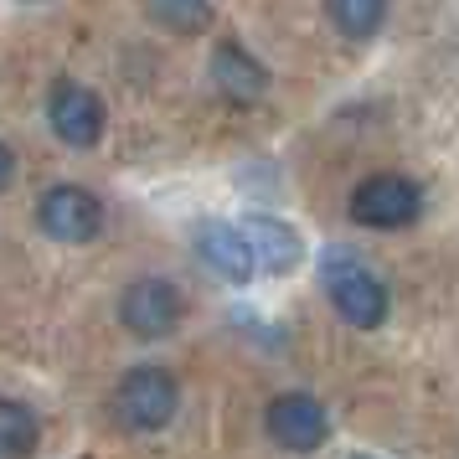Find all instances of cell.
Here are the masks:
<instances>
[{
  "mask_svg": "<svg viewBox=\"0 0 459 459\" xmlns=\"http://www.w3.org/2000/svg\"><path fill=\"white\" fill-rule=\"evenodd\" d=\"M181 408V382L166 367H129L125 382L114 387V413L134 434H160Z\"/></svg>",
  "mask_w": 459,
  "mask_h": 459,
  "instance_id": "obj_1",
  "label": "cell"
},
{
  "mask_svg": "<svg viewBox=\"0 0 459 459\" xmlns=\"http://www.w3.org/2000/svg\"><path fill=\"white\" fill-rule=\"evenodd\" d=\"M325 294H331V305L341 310V320L356 325V331H377V325L387 320V310H393L387 284H382L367 264L346 258V253L325 258Z\"/></svg>",
  "mask_w": 459,
  "mask_h": 459,
  "instance_id": "obj_2",
  "label": "cell"
},
{
  "mask_svg": "<svg viewBox=\"0 0 459 459\" xmlns=\"http://www.w3.org/2000/svg\"><path fill=\"white\" fill-rule=\"evenodd\" d=\"M37 222H42V232L52 238V243H73V248H78V243H93V238L104 232V202H99L88 186L63 181V186L42 191Z\"/></svg>",
  "mask_w": 459,
  "mask_h": 459,
  "instance_id": "obj_3",
  "label": "cell"
},
{
  "mask_svg": "<svg viewBox=\"0 0 459 459\" xmlns=\"http://www.w3.org/2000/svg\"><path fill=\"white\" fill-rule=\"evenodd\" d=\"M181 315H186L181 290H176L170 279H155V273L134 279L125 290V299H119V320H125V331L134 335V341H166V335L181 325Z\"/></svg>",
  "mask_w": 459,
  "mask_h": 459,
  "instance_id": "obj_4",
  "label": "cell"
},
{
  "mask_svg": "<svg viewBox=\"0 0 459 459\" xmlns=\"http://www.w3.org/2000/svg\"><path fill=\"white\" fill-rule=\"evenodd\" d=\"M423 207V191L408 181V176H393V170H382V176H367L361 186L351 191V222L356 228H408Z\"/></svg>",
  "mask_w": 459,
  "mask_h": 459,
  "instance_id": "obj_5",
  "label": "cell"
},
{
  "mask_svg": "<svg viewBox=\"0 0 459 459\" xmlns=\"http://www.w3.org/2000/svg\"><path fill=\"white\" fill-rule=\"evenodd\" d=\"M47 125H52V134H57L63 145L93 150L99 140H104V129H108V108H104V99H99L93 88L57 83L52 93H47Z\"/></svg>",
  "mask_w": 459,
  "mask_h": 459,
  "instance_id": "obj_6",
  "label": "cell"
},
{
  "mask_svg": "<svg viewBox=\"0 0 459 459\" xmlns=\"http://www.w3.org/2000/svg\"><path fill=\"white\" fill-rule=\"evenodd\" d=\"M264 429L279 449H290V455H315L325 434H331V418L320 408V397L310 393H279L269 403V413H264Z\"/></svg>",
  "mask_w": 459,
  "mask_h": 459,
  "instance_id": "obj_7",
  "label": "cell"
},
{
  "mask_svg": "<svg viewBox=\"0 0 459 459\" xmlns=\"http://www.w3.org/2000/svg\"><path fill=\"white\" fill-rule=\"evenodd\" d=\"M212 83H217V93H222L228 104H258V99L269 93V67L258 63L248 47L222 42L212 52Z\"/></svg>",
  "mask_w": 459,
  "mask_h": 459,
  "instance_id": "obj_8",
  "label": "cell"
},
{
  "mask_svg": "<svg viewBox=\"0 0 459 459\" xmlns=\"http://www.w3.org/2000/svg\"><path fill=\"white\" fill-rule=\"evenodd\" d=\"M196 253H202V264H207L212 273H222L228 284H248L253 269H258V258H253L243 228H232V222H202V228H196Z\"/></svg>",
  "mask_w": 459,
  "mask_h": 459,
  "instance_id": "obj_9",
  "label": "cell"
},
{
  "mask_svg": "<svg viewBox=\"0 0 459 459\" xmlns=\"http://www.w3.org/2000/svg\"><path fill=\"white\" fill-rule=\"evenodd\" d=\"M243 238H248L258 269H269V273H290V269H299V258H305L299 232H294L290 222H279V217H264V212L243 222Z\"/></svg>",
  "mask_w": 459,
  "mask_h": 459,
  "instance_id": "obj_10",
  "label": "cell"
},
{
  "mask_svg": "<svg viewBox=\"0 0 459 459\" xmlns=\"http://www.w3.org/2000/svg\"><path fill=\"white\" fill-rule=\"evenodd\" d=\"M42 444V418L22 397H0V459H31Z\"/></svg>",
  "mask_w": 459,
  "mask_h": 459,
  "instance_id": "obj_11",
  "label": "cell"
},
{
  "mask_svg": "<svg viewBox=\"0 0 459 459\" xmlns=\"http://www.w3.org/2000/svg\"><path fill=\"white\" fill-rule=\"evenodd\" d=\"M325 11H331V22L341 37H351V42H367L382 31V16H387V0H325Z\"/></svg>",
  "mask_w": 459,
  "mask_h": 459,
  "instance_id": "obj_12",
  "label": "cell"
},
{
  "mask_svg": "<svg viewBox=\"0 0 459 459\" xmlns=\"http://www.w3.org/2000/svg\"><path fill=\"white\" fill-rule=\"evenodd\" d=\"M150 22L176 31V37H196L212 26V0H145Z\"/></svg>",
  "mask_w": 459,
  "mask_h": 459,
  "instance_id": "obj_13",
  "label": "cell"
},
{
  "mask_svg": "<svg viewBox=\"0 0 459 459\" xmlns=\"http://www.w3.org/2000/svg\"><path fill=\"white\" fill-rule=\"evenodd\" d=\"M11 181H16V150L0 140V191H11Z\"/></svg>",
  "mask_w": 459,
  "mask_h": 459,
  "instance_id": "obj_14",
  "label": "cell"
}]
</instances>
